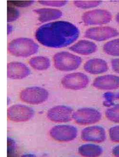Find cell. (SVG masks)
Returning <instances> with one entry per match:
<instances>
[{
	"mask_svg": "<svg viewBox=\"0 0 119 157\" xmlns=\"http://www.w3.org/2000/svg\"><path fill=\"white\" fill-rule=\"evenodd\" d=\"M79 29L66 21H57L40 26L35 32L36 40L45 47L58 48L67 47L78 39Z\"/></svg>",
	"mask_w": 119,
	"mask_h": 157,
	"instance_id": "1",
	"label": "cell"
},
{
	"mask_svg": "<svg viewBox=\"0 0 119 157\" xmlns=\"http://www.w3.org/2000/svg\"><path fill=\"white\" fill-rule=\"evenodd\" d=\"M39 46L34 40L28 37H19L11 41L8 45L10 55L17 58H26L37 53Z\"/></svg>",
	"mask_w": 119,
	"mask_h": 157,
	"instance_id": "2",
	"label": "cell"
},
{
	"mask_svg": "<svg viewBox=\"0 0 119 157\" xmlns=\"http://www.w3.org/2000/svg\"><path fill=\"white\" fill-rule=\"evenodd\" d=\"M20 100L23 103L30 105H39L48 99V91L39 86H30L23 89L20 93Z\"/></svg>",
	"mask_w": 119,
	"mask_h": 157,
	"instance_id": "3",
	"label": "cell"
},
{
	"mask_svg": "<svg viewBox=\"0 0 119 157\" xmlns=\"http://www.w3.org/2000/svg\"><path fill=\"white\" fill-rule=\"evenodd\" d=\"M53 61L56 69L60 71H69L78 69L82 60L79 56L70 53L61 52L54 55Z\"/></svg>",
	"mask_w": 119,
	"mask_h": 157,
	"instance_id": "4",
	"label": "cell"
},
{
	"mask_svg": "<svg viewBox=\"0 0 119 157\" xmlns=\"http://www.w3.org/2000/svg\"><path fill=\"white\" fill-rule=\"evenodd\" d=\"M35 115L32 107L22 104L11 106L7 110V117L13 122H26L29 121Z\"/></svg>",
	"mask_w": 119,
	"mask_h": 157,
	"instance_id": "5",
	"label": "cell"
},
{
	"mask_svg": "<svg viewBox=\"0 0 119 157\" xmlns=\"http://www.w3.org/2000/svg\"><path fill=\"white\" fill-rule=\"evenodd\" d=\"M49 134L53 140L59 142L73 140L78 136V129L73 125L62 124L53 127Z\"/></svg>",
	"mask_w": 119,
	"mask_h": 157,
	"instance_id": "6",
	"label": "cell"
},
{
	"mask_svg": "<svg viewBox=\"0 0 119 157\" xmlns=\"http://www.w3.org/2000/svg\"><path fill=\"white\" fill-rule=\"evenodd\" d=\"M102 118V114L94 108H84L79 109L73 113L72 119L80 125L94 124Z\"/></svg>",
	"mask_w": 119,
	"mask_h": 157,
	"instance_id": "7",
	"label": "cell"
},
{
	"mask_svg": "<svg viewBox=\"0 0 119 157\" xmlns=\"http://www.w3.org/2000/svg\"><path fill=\"white\" fill-rule=\"evenodd\" d=\"M112 19V14L109 12L101 9L87 12L82 17L83 22L86 25L106 24L109 23Z\"/></svg>",
	"mask_w": 119,
	"mask_h": 157,
	"instance_id": "8",
	"label": "cell"
},
{
	"mask_svg": "<svg viewBox=\"0 0 119 157\" xmlns=\"http://www.w3.org/2000/svg\"><path fill=\"white\" fill-rule=\"evenodd\" d=\"M89 83L88 77L84 73L80 72L68 74L61 81V83L64 87L73 90L85 88Z\"/></svg>",
	"mask_w": 119,
	"mask_h": 157,
	"instance_id": "9",
	"label": "cell"
},
{
	"mask_svg": "<svg viewBox=\"0 0 119 157\" xmlns=\"http://www.w3.org/2000/svg\"><path fill=\"white\" fill-rule=\"evenodd\" d=\"M73 109L68 106L58 105L49 109L47 117L55 123H66L72 119Z\"/></svg>",
	"mask_w": 119,
	"mask_h": 157,
	"instance_id": "10",
	"label": "cell"
},
{
	"mask_svg": "<svg viewBox=\"0 0 119 157\" xmlns=\"http://www.w3.org/2000/svg\"><path fill=\"white\" fill-rule=\"evenodd\" d=\"M119 35V32L115 29L109 26H103L89 29L86 31L85 36L95 40L102 41Z\"/></svg>",
	"mask_w": 119,
	"mask_h": 157,
	"instance_id": "11",
	"label": "cell"
},
{
	"mask_svg": "<svg viewBox=\"0 0 119 157\" xmlns=\"http://www.w3.org/2000/svg\"><path fill=\"white\" fill-rule=\"evenodd\" d=\"M31 74L29 68L25 64L19 61H12L7 64V77L13 80H23Z\"/></svg>",
	"mask_w": 119,
	"mask_h": 157,
	"instance_id": "12",
	"label": "cell"
},
{
	"mask_svg": "<svg viewBox=\"0 0 119 157\" xmlns=\"http://www.w3.org/2000/svg\"><path fill=\"white\" fill-rule=\"evenodd\" d=\"M81 137L82 140L84 141L102 143L106 140V132L102 127L94 125L83 129Z\"/></svg>",
	"mask_w": 119,
	"mask_h": 157,
	"instance_id": "13",
	"label": "cell"
},
{
	"mask_svg": "<svg viewBox=\"0 0 119 157\" xmlns=\"http://www.w3.org/2000/svg\"><path fill=\"white\" fill-rule=\"evenodd\" d=\"M93 86L98 89L112 90L119 88V77L113 75L102 76L95 78Z\"/></svg>",
	"mask_w": 119,
	"mask_h": 157,
	"instance_id": "14",
	"label": "cell"
},
{
	"mask_svg": "<svg viewBox=\"0 0 119 157\" xmlns=\"http://www.w3.org/2000/svg\"><path fill=\"white\" fill-rule=\"evenodd\" d=\"M84 69L90 74H102L108 71V66L107 62L102 59H92L86 62Z\"/></svg>",
	"mask_w": 119,
	"mask_h": 157,
	"instance_id": "15",
	"label": "cell"
},
{
	"mask_svg": "<svg viewBox=\"0 0 119 157\" xmlns=\"http://www.w3.org/2000/svg\"><path fill=\"white\" fill-rule=\"evenodd\" d=\"M33 11L38 15V20L41 23L55 20L62 15L60 10L52 8H38L34 9Z\"/></svg>",
	"mask_w": 119,
	"mask_h": 157,
	"instance_id": "16",
	"label": "cell"
},
{
	"mask_svg": "<svg viewBox=\"0 0 119 157\" xmlns=\"http://www.w3.org/2000/svg\"><path fill=\"white\" fill-rule=\"evenodd\" d=\"M69 49L79 54L88 55L96 52L97 47L92 42L82 40L70 47Z\"/></svg>",
	"mask_w": 119,
	"mask_h": 157,
	"instance_id": "17",
	"label": "cell"
},
{
	"mask_svg": "<svg viewBox=\"0 0 119 157\" xmlns=\"http://www.w3.org/2000/svg\"><path fill=\"white\" fill-rule=\"evenodd\" d=\"M78 152L80 155L84 157H99L102 155L103 150L99 145L86 144L80 146Z\"/></svg>",
	"mask_w": 119,
	"mask_h": 157,
	"instance_id": "18",
	"label": "cell"
},
{
	"mask_svg": "<svg viewBox=\"0 0 119 157\" xmlns=\"http://www.w3.org/2000/svg\"><path fill=\"white\" fill-rule=\"evenodd\" d=\"M30 66L38 71H44L50 67V59L47 57L42 56H34L28 61Z\"/></svg>",
	"mask_w": 119,
	"mask_h": 157,
	"instance_id": "19",
	"label": "cell"
},
{
	"mask_svg": "<svg viewBox=\"0 0 119 157\" xmlns=\"http://www.w3.org/2000/svg\"><path fill=\"white\" fill-rule=\"evenodd\" d=\"M103 50L110 56H119V39L106 43L103 46Z\"/></svg>",
	"mask_w": 119,
	"mask_h": 157,
	"instance_id": "20",
	"label": "cell"
},
{
	"mask_svg": "<svg viewBox=\"0 0 119 157\" xmlns=\"http://www.w3.org/2000/svg\"><path fill=\"white\" fill-rule=\"evenodd\" d=\"M105 116L110 121L119 123V104L107 109L105 112Z\"/></svg>",
	"mask_w": 119,
	"mask_h": 157,
	"instance_id": "21",
	"label": "cell"
},
{
	"mask_svg": "<svg viewBox=\"0 0 119 157\" xmlns=\"http://www.w3.org/2000/svg\"><path fill=\"white\" fill-rule=\"evenodd\" d=\"M20 17V12L17 8L7 4V22L12 23L17 21Z\"/></svg>",
	"mask_w": 119,
	"mask_h": 157,
	"instance_id": "22",
	"label": "cell"
},
{
	"mask_svg": "<svg viewBox=\"0 0 119 157\" xmlns=\"http://www.w3.org/2000/svg\"><path fill=\"white\" fill-rule=\"evenodd\" d=\"M103 97L105 99L103 101V105L105 106L109 107L113 105L114 101L115 100L119 99V93H113L107 92L104 94Z\"/></svg>",
	"mask_w": 119,
	"mask_h": 157,
	"instance_id": "23",
	"label": "cell"
},
{
	"mask_svg": "<svg viewBox=\"0 0 119 157\" xmlns=\"http://www.w3.org/2000/svg\"><path fill=\"white\" fill-rule=\"evenodd\" d=\"M101 1H75V6H76L82 9H87V8H90L95 7L97 6H98L100 4Z\"/></svg>",
	"mask_w": 119,
	"mask_h": 157,
	"instance_id": "24",
	"label": "cell"
},
{
	"mask_svg": "<svg viewBox=\"0 0 119 157\" xmlns=\"http://www.w3.org/2000/svg\"><path fill=\"white\" fill-rule=\"evenodd\" d=\"M35 2L34 1H8L7 4L14 7H28L32 6Z\"/></svg>",
	"mask_w": 119,
	"mask_h": 157,
	"instance_id": "25",
	"label": "cell"
},
{
	"mask_svg": "<svg viewBox=\"0 0 119 157\" xmlns=\"http://www.w3.org/2000/svg\"><path fill=\"white\" fill-rule=\"evenodd\" d=\"M38 2L41 5L50 7L64 6L66 5L67 1H39Z\"/></svg>",
	"mask_w": 119,
	"mask_h": 157,
	"instance_id": "26",
	"label": "cell"
},
{
	"mask_svg": "<svg viewBox=\"0 0 119 157\" xmlns=\"http://www.w3.org/2000/svg\"><path fill=\"white\" fill-rule=\"evenodd\" d=\"M110 139L113 142L119 143V125L112 127L109 131Z\"/></svg>",
	"mask_w": 119,
	"mask_h": 157,
	"instance_id": "27",
	"label": "cell"
},
{
	"mask_svg": "<svg viewBox=\"0 0 119 157\" xmlns=\"http://www.w3.org/2000/svg\"><path fill=\"white\" fill-rule=\"evenodd\" d=\"M112 66L114 71L119 74V59H113L112 61Z\"/></svg>",
	"mask_w": 119,
	"mask_h": 157,
	"instance_id": "28",
	"label": "cell"
},
{
	"mask_svg": "<svg viewBox=\"0 0 119 157\" xmlns=\"http://www.w3.org/2000/svg\"><path fill=\"white\" fill-rule=\"evenodd\" d=\"M113 154L115 157H119V145L115 147L113 149Z\"/></svg>",
	"mask_w": 119,
	"mask_h": 157,
	"instance_id": "29",
	"label": "cell"
},
{
	"mask_svg": "<svg viewBox=\"0 0 119 157\" xmlns=\"http://www.w3.org/2000/svg\"><path fill=\"white\" fill-rule=\"evenodd\" d=\"M12 31V26H11L10 24L8 25L7 26V34L8 35L11 34Z\"/></svg>",
	"mask_w": 119,
	"mask_h": 157,
	"instance_id": "30",
	"label": "cell"
},
{
	"mask_svg": "<svg viewBox=\"0 0 119 157\" xmlns=\"http://www.w3.org/2000/svg\"><path fill=\"white\" fill-rule=\"evenodd\" d=\"M116 20H117L118 23H119V13L117 14V16H116Z\"/></svg>",
	"mask_w": 119,
	"mask_h": 157,
	"instance_id": "31",
	"label": "cell"
}]
</instances>
